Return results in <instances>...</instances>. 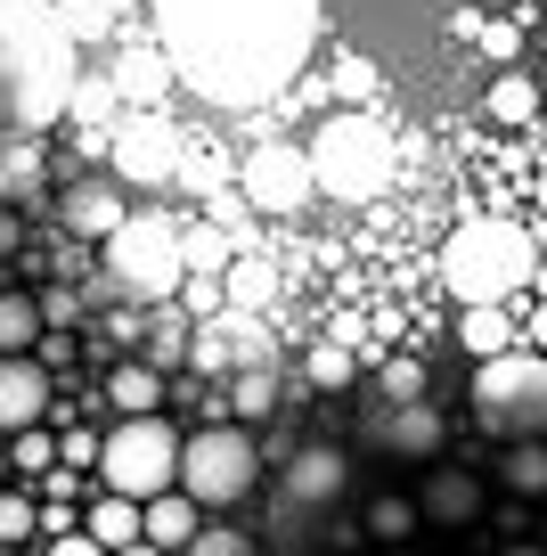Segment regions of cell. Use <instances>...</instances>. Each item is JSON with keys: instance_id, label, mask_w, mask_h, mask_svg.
<instances>
[{"instance_id": "6da1fadb", "label": "cell", "mask_w": 547, "mask_h": 556, "mask_svg": "<svg viewBox=\"0 0 547 556\" xmlns=\"http://www.w3.org/2000/svg\"><path fill=\"white\" fill-rule=\"evenodd\" d=\"M155 50L171 58L180 90L221 115H254L303 74L319 0H148Z\"/></svg>"}, {"instance_id": "7a4b0ae2", "label": "cell", "mask_w": 547, "mask_h": 556, "mask_svg": "<svg viewBox=\"0 0 547 556\" xmlns=\"http://www.w3.org/2000/svg\"><path fill=\"white\" fill-rule=\"evenodd\" d=\"M0 83H9L25 123L66 115L82 74H74V50H66V34H58V17L41 0H0Z\"/></svg>"}, {"instance_id": "3957f363", "label": "cell", "mask_w": 547, "mask_h": 556, "mask_svg": "<svg viewBox=\"0 0 547 556\" xmlns=\"http://www.w3.org/2000/svg\"><path fill=\"white\" fill-rule=\"evenodd\" d=\"M539 278V254H531V229L507 222V213H474V222L449 229L442 245V287L458 303H514Z\"/></svg>"}, {"instance_id": "277c9868", "label": "cell", "mask_w": 547, "mask_h": 556, "mask_svg": "<svg viewBox=\"0 0 547 556\" xmlns=\"http://www.w3.org/2000/svg\"><path fill=\"white\" fill-rule=\"evenodd\" d=\"M310 164H319V197H343V205H368V197L393 189V131H384L377 115H359V106H335V115L319 123V131L303 139Z\"/></svg>"}, {"instance_id": "5b68a950", "label": "cell", "mask_w": 547, "mask_h": 556, "mask_svg": "<svg viewBox=\"0 0 547 556\" xmlns=\"http://www.w3.org/2000/svg\"><path fill=\"white\" fill-rule=\"evenodd\" d=\"M474 426L507 442H547V352H498L474 368Z\"/></svg>"}, {"instance_id": "8992f818", "label": "cell", "mask_w": 547, "mask_h": 556, "mask_svg": "<svg viewBox=\"0 0 547 556\" xmlns=\"http://www.w3.org/2000/svg\"><path fill=\"white\" fill-rule=\"evenodd\" d=\"M106 278H115L131 303H171L189 287V245L164 213H131V222L106 238Z\"/></svg>"}, {"instance_id": "52a82bcc", "label": "cell", "mask_w": 547, "mask_h": 556, "mask_svg": "<svg viewBox=\"0 0 547 556\" xmlns=\"http://www.w3.org/2000/svg\"><path fill=\"white\" fill-rule=\"evenodd\" d=\"M99 475H106V491H123V500L180 491V434H171L164 417H123L115 434H106V451H99Z\"/></svg>"}, {"instance_id": "ba28073f", "label": "cell", "mask_w": 547, "mask_h": 556, "mask_svg": "<svg viewBox=\"0 0 547 556\" xmlns=\"http://www.w3.org/2000/svg\"><path fill=\"white\" fill-rule=\"evenodd\" d=\"M254 475H262V451L245 426H205V434L180 442V491L196 507H238L254 491Z\"/></svg>"}, {"instance_id": "9c48e42d", "label": "cell", "mask_w": 547, "mask_h": 556, "mask_svg": "<svg viewBox=\"0 0 547 556\" xmlns=\"http://www.w3.org/2000/svg\"><path fill=\"white\" fill-rule=\"evenodd\" d=\"M106 164H115L123 189H171V180L189 173V139H180V123L155 115V106H131V115L115 123V148H106Z\"/></svg>"}, {"instance_id": "30bf717a", "label": "cell", "mask_w": 547, "mask_h": 556, "mask_svg": "<svg viewBox=\"0 0 547 556\" xmlns=\"http://www.w3.org/2000/svg\"><path fill=\"white\" fill-rule=\"evenodd\" d=\"M238 197L254 213H303L310 197H319V164H310V148L262 139V148H245V164H238Z\"/></svg>"}, {"instance_id": "8fae6325", "label": "cell", "mask_w": 547, "mask_h": 556, "mask_svg": "<svg viewBox=\"0 0 547 556\" xmlns=\"http://www.w3.org/2000/svg\"><path fill=\"white\" fill-rule=\"evenodd\" d=\"M189 361L205 368V377H238V368H270L278 344H270V328H262V312H238V303H221V312L196 319Z\"/></svg>"}, {"instance_id": "7c38bea8", "label": "cell", "mask_w": 547, "mask_h": 556, "mask_svg": "<svg viewBox=\"0 0 547 556\" xmlns=\"http://www.w3.org/2000/svg\"><path fill=\"white\" fill-rule=\"evenodd\" d=\"M343 500V458L335 451H319V442H310V451H294L287 458V475H278V532L294 540V548H310V516H319V507H335Z\"/></svg>"}, {"instance_id": "4fadbf2b", "label": "cell", "mask_w": 547, "mask_h": 556, "mask_svg": "<svg viewBox=\"0 0 547 556\" xmlns=\"http://www.w3.org/2000/svg\"><path fill=\"white\" fill-rule=\"evenodd\" d=\"M41 417H50V361L0 352V434H25Z\"/></svg>"}, {"instance_id": "5bb4252c", "label": "cell", "mask_w": 547, "mask_h": 556, "mask_svg": "<svg viewBox=\"0 0 547 556\" xmlns=\"http://www.w3.org/2000/svg\"><path fill=\"white\" fill-rule=\"evenodd\" d=\"M377 442H384L393 458H433V451L449 442V426H442V409H425V401H384Z\"/></svg>"}, {"instance_id": "9a60e30c", "label": "cell", "mask_w": 547, "mask_h": 556, "mask_svg": "<svg viewBox=\"0 0 547 556\" xmlns=\"http://www.w3.org/2000/svg\"><path fill=\"white\" fill-rule=\"evenodd\" d=\"M58 222H66L74 238H99V245H106L131 213H123V189H115V180H74L66 205H58Z\"/></svg>"}, {"instance_id": "2e32d148", "label": "cell", "mask_w": 547, "mask_h": 556, "mask_svg": "<svg viewBox=\"0 0 547 556\" xmlns=\"http://www.w3.org/2000/svg\"><path fill=\"white\" fill-rule=\"evenodd\" d=\"M359 344H368V328H359V319H335V328L319 336V344H310V384H319V393H343V384H352V368H359Z\"/></svg>"}, {"instance_id": "e0dca14e", "label": "cell", "mask_w": 547, "mask_h": 556, "mask_svg": "<svg viewBox=\"0 0 547 556\" xmlns=\"http://www.w3.org/2000/svg\"><path fill=\"white\" fill-rule=\"evenodd\" d=\"M34 197H41V139L25 123V131H0V205H34Z\"/></svg>"}, {"instance_id": "ac0fdd59", "label": "cell", "mask_w": 547, "mask_h": 556, "mask_svg": "<svg viewBox=\"0 0 547 556\" xmlns=\"http://www.w3.org/2000/svg\"><path fill=\"white\" fill-rule=\"evenodd\" d=\"M458 344H466V361H498V352H514L523 336H514L507 303H466L458 312Z\"/></svg>"}, {"instance_id": "d6986e66", "label": "cell", "mask_w": 547, "mask_h": 556, "mask_svg": "<svg viewBox=\"0 0 547 556\" xmlns=\"http://www.w3.org/2000/svg\"><path fill=\"white\" fill-rule=\"evenodd\" d=\"M148 361L155 368H180V361H189V344H196V312H189V303H180V295H171V303H148Z\"/></svg>"}, {"instance_id": "ffe728a7", "label": "cell", "mask_w": 547, "mask_h": 556, "mask_svg": "<svg viewBox=\"0 0 547 556\" xmlns=\"http://www.w3.org/2000/svg\"><path fill=\"white\" fill-rule=\"evenodd\" d=\"M196 516H205V507H196L189 491H155V500H148V540H155V548H189Z\"/></svg>"}, {"instance_id": "44dd1931", "label": "cell", "mask_w": 547, "mask_h": 556, "mask_svg": "<svg viewBox=\"0 0 547 556\" xmlns=\"http://www.w3.org/2000/svg\"><path fill=\"white\" fill-rule=\"evenodd\" d=\"M90 540H106V548H131V540H148V500H123V491H106V500L90 507Z\"/></svg>"}, {"instance_id": "7402d4cb", "label": "cell", "mask_w": 547, "mask_h": 556, "mask_svg": "<svg viewBox=\"0 0 547 556\" xmlns=\"http://www.w3.org/2000/svg\"><path fill=\"white\" fill-rule=\"evenodd\" d=\"M66 115L90 123V131H115V123H123V83H115V74H82L74 99H66Z\"/></svg>"}, {"instance_id": "603a6c76", "label": "cell", "mask_w": 547, "mask_h": 556, "mask_svg": "<svg viewBox=\"0 0 547 556\" xmlns=\"http://www.w3.org/2000/svg\"><path fill=\"white\" fill-rule=\"evenodd\" d=\"M106 401L131 409V417H155V401H164V368H155V361H123L115 377H106Z\"/></svg>"}, {"instance_id": "cb8c5ba5", "label": "cell", "mask_w": 547, "mask_h": 556, "mask_svg": "<svg viewBox=\"0 0 547 556\" xmlns=\"http://www.w3.org/2000/svg\"><path fill=\"white\" fill-rule=\"evenodd\" d=\"M417 507H425L433 523H474L482 516V483H474V475H433Z\"/></svg>"}, {"instance_id": "d4e9b609", "label": "cell", "mask_w": 547, "mask_h": 556, "mask_svg": "<svg viewBox=\"0 0 547 556\" xmlns=\"http://www.w3.org/2000/svg\"><path fill=\"white\" fill-rule=\"evenodd\" d=\"M115 83H123V106H139V99L155 106V90L180 83V74H171V58H164V50H155V58H148V50H123V58H115Z\"/></svg>"}, {"instance_id": "484cf974", "label": "cell", "mask_w": 547, "mask_h": 556, "mask_svg": "<svg viewBox=\"0 0 547 556\" xmlns=\"http://www.w3.org/2000/svg\"><path fill=\"white\" fill-rule=\"evenodd\" d=\"M41 295H17V287H0V352H25V344H41Z\"/></svg>"}, {"instance_id": "4316f807", "label": "cell", "mask_w": 547, "mask_h": 556, "mask_svg": "<svg viewBox=\"0 0 547 556\" xmlns=\"http://www.w3.org/2000/svg\"><path fill=\"white\" fill-rule=\"evenodd\" d=\"M498 475H507L514 500H547V442H507Z\"/></svg>"}, {"instance_id": "83f0119b", "label": "cell", "mask_w": 547, "mask_h": 556, "mask_svg": "<svg viewBox=\"0 0 547 556\" xmlns=\"http://www.w3.org/2000/svg\"><path fill=\"white\" fill-rule=\"evenodd\" d=\"M221 287H229V303H238V312H262V303L278 295V270H270L262 254H238V262H229V278H221Z\"/></svg>"}, {"instance_id": "f1b7e54d", "label": "cell", "mask_w": 547, "mask_h": 556, "mask_svg": "<svg viewBox=\"0 0 547 556\" xmlns=\"http://www.w3.org/2000/svg\"><path fill=\"white\" fill-rule=\"evenodd\" d=\"M180 245H189V278H229V262H238V245H229L213 222L180 229Z\"/></svg>"}, {"instance_id": "f546056e", "label": "cell", "mask_w": 547, "mask_h": 556, "mask_svg": "<svg viewBox=\"0 0 547 556\" xmlns=\"http://www.w3.org/2000/svg\"><path fill=\"white\" fill-rule=\"evenodd\" d=\"M229 409L238 417H278V361L270 368H238V377H229Z\"/></svg>"}, {"instance_id": "4dcf8cb0", "label": "cell", "mask_w": 547, "mask_h": 556, "mask_svg": "<svg viewBox=\"0 0 547 556\" xmlns=\"http://www.w3.org/2000/svg\"><path fill=\"white\" fill-rule=\"evenodd\" d=\"M491 115H498V123H531V115H539V83L507 66V74L491 83Z\"/></svg>"}, {"instance_id": "1f68e13d", "label": "cell", "mask_w": 547, "mask_h": 556, "mask_svg": "<svg viewBox=\"0 0 547 556\" xmlns=\"http://www.w3.org/2000/svg\"><path fill=\"white\" fill-rule=\"evenodd\" d=\"M409 523H417V507L400 500V491H384V500L368 507V532H377V540H400V532H409Z\"/></svg>"}, {"instance_id": "d6a6232c", "label": "cell", "mask_w": 547, "mask_h": 556, "mask_svg": "<svg viewBox=\"0 0 547 556\" xmlns=\"http://www.w3.org/2000/svg\"><path fill=\"white\" fill-rule=\"evenodd\" d=\"M58 458H66V451H58V442L41 434V426H25V434H17V467H25V475H50Z\"/></svg>"}, {"instance_id": "836d02e7", "label": "cell", "mask_w": 547, "mask_h": 556, "mask_svg": "<svg viewBox=\"0 0 547 556\" xmlns=\"http://www.w3.org/2000/svg\"><path fill=\"white\" fill-rule=\"evenodd\" d=\"M34 532H41L34 500H17V491H0V540H34Z\"/></svg>"}, {"instance_id": "e575fe53", "label": "cell", "mask_w": 547, "mask_h": 556, "mask_svg": "<svg viewBox=\"0 0 547 556\" xmlns=\"http://www.w3.org/2000/svg\"><path fill=\"white\" fill-rule=\"evenodd\" d=\"M384 401H425V368L417 361H384Z\"/></svg>"}, {"instance_id": "d590c367", "label": "cell", "mask_w": 547, "mask_h": 556, "mask_svg": "<svg viewBox=\"0 0 547 556\" xmlns=\"http://www.w3.org/2000/svg\"><path fill=\"white\" fill-rule=\"evenodd\" d=\"M189 556H254V540H245V532H221V523H213V532H196V540H189Z\"/></svg>"}, {"instance_id": "8d00e7d4", "label": "cell", "mask_w": 547, "mask_h": 556, "mask_svg": "<svg viewBox=\"0 0 547 556\" xmlns=\"http://www.w3.org/2000/svg\"><path fill=\"white\" fill-rule=\"evenodd\" d=\"M335 90H343V99H377V66H368V58H343V66H335Z\"/></svg>"}, {"instance_id": "74e56055", "label": "cell", "mask_w": 547, "mask_h": 556, "mask_svg": "<svg viewBox=\"0 0 547 556\" xmlns=\"http://www.w3.org/2000/svg\"><path fill=\"white\" fill-rule=\"evenodd\" d=\"M41 319H50V328H74V319H82V295H74V287H50V295H41Z\"/></svg>"}, {"instance_id": "f35d334b", "label": "cell", "mask_w": 547, "mask_h": 556, "mask_svg": "<svg viewBox=\"0 0 547 556\" xmlns=\"http://www.w3.org/2000/svg\"><path fill=\"white\" fill-rule=\"evenodd\" d=\"M474 41H482V58H498V66H507V58L523 50V41H514V25H482Z\"/></svg>"}, {"instance_id": "ab89813d", "label": "cell", "mask_w": 547, "mask_h": 556, "mask_svg": "<svg viewBox=\"0 0 547 556\" xmlns=\"http://www.w3.org/2000/svg\"><path fill=\"white\" fill-rule=\"evenodd\" d=\"M50 556H115V548H106V540H90V523H82V532L50 540Z\"/></svg>"}, {"instance_id": "60d3db41", "label": "cell", "mask_w": 547, "mask_h": 556, "mask_svg": "<svg viewBox=\"0 0 547 556\" xmlns=\"http://www.w3.org/2000/svg\"><path fill=\"white\" fill-rule=\"evenodd\" d=\"M17 245H25V213H9V205H0V262L17 254Z\"/></svg>"}, {"instance_id": "b9f144b4", "label": "cell", "mask_w": 547, "mask_h": 556, "mask_svg": "<svg viewBox=\"0 0 547 556\" xmlns=\"http://www.w3.org/2000/svg\"><path fill=\"white\" fill-rule=\"evenodd\" d=\"M58 451H66V458H74V467H90V458H99V451H106V442H90V434H66V442H58Z\"/></svg>"}, {"instance_id": "7bdbcfd3", "label": "cell", "mask_w": 547, "mask_h": 556, "mask_svg": "<svg viewBox=\"0 0 547 556\" xmlns=\"http://www.w3.org/2000/svg\"><path fill=\"white\" fill-rule=\"evenodd\" d=\"M523 344H539V352H547V303H539V319H531V336H523Z\"/></svg>"}, {"instance_id": "ee69618b", "label": "cell", "mask_w": 547, "mask_h": 556, "mask_svg": "<svg viewBox=\"0 0 547 556\" xmlns=\"http://www.w3.org/2000/svg\"><path fill=\"white\" fill-rule=\"evenodd\" d=\"M115 556H164V548H155V540H131V548H115Z\"/></svg>"}, {"instance_id": "f6af8a7d", "label": "cell", "mask_w": 547, "mask_h": 556, "mask_svg": "<svg viewBox=\"0 0 547 556\" xmlns=\"http://www.w3.org/2000/svg\"><path fill=\"white\" fill-rule=\"evenodd\" d=\"M9 106H17V99H9V83H0V131H9Z\"/></svg>"}, {"instance_id": "bcb514c9", "label": "cell", "mask_w": 547, "mask_h": 556, "mask_svg": "<svg viewBox=\"0 0 547 556\" xmlns=\"http://www.w3.org/2000/svg\"><path fill=\"white\" fill-rule=\"evenodd\" d=\"M531 197H539V213H547V173H539V180H531Z\"/></svg>"}, {"instance_id": "7dc6e473", "label": "cell", "mask_w": 547, "mask_h": 556, "mask_svg": "<svg viewBox=\"0 0 547 556\" xmlns=\"http://www.w3.org/2000/svg\"><path fill=\"white\" fill-rule=\"evenodd\" d=\"M531 287H539V295H547V262H539V278H531Z\"/></svg>"}, {"instance_id": "c3c4849f", "label": "cell", "mask_w": 547, "mask_h": 556, "mask_svg": "<svg viewBox=\"0 0 547 556\" xmlns=\"http://www.w3.org/2000/svg\"><path fill=\"white\" fill-rule=\"evenodd\" d=\"M507 556H547V548H507Z\"/></svg>"}, {"instance_id": "681fc988", "label": "cell", "mask_w": 547, "mask_h": 556, "mask_svg": "<svg viewBox=\"0 0 547 556\" xmlns=\"http://www.w3.org/2000/svg\"><path fill=\"white\" fill-rule=\"evenodd\" d=\"M393 556H409V548H393Z\"/></svg>"}]
</instances>
